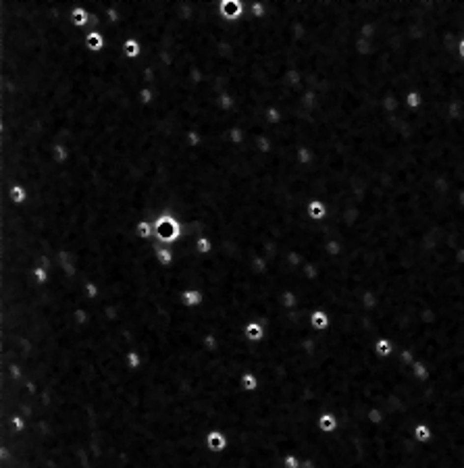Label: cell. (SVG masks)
<instances>
[{"mask_svg":"<svg viewBox=\"0 0 464 468\" xmlns=\"http://www.w3.org/2000/svg\"><path fill=\"white\" fill-rule=\"evenodd\" d=\"M208 447H211V449H215V452H217V449H223L225 447V437L221 435V433H217V431H213V433H208Z\"/></svg>","mask_w":464,"mask_h":468,"instance_id":"obj_14","label":"cell"},{"mask_svg":"<svg viewBox=\"0 0 464 468\" xmlns=\"http://www.w3.org/2000/svg\"><path fill=\"white\" fill-rule=\"evenodd\" d=\"M335 425H337V420H335L333 414H323L321 416V429L323 431H333Z\"/></svg>","mask_w":464,"mask_h":468,"instance_id":"obj_17","label":"cell"},{"mask_svg":"<svg viewBox=\"0 0 464 468\" xmlns=\"http://www.w3.org/2000/svg\"><path fill=\"white\" fill-rule=\"evenodd\" d=\"M154 252H156V260H159L163 267H169V264L173 262V250L163 248L161 244H156V246H154Z\"/></svg>","mask_w":464,"mask_h":468,"instance_id":"obj_11","label":"cell"},{"mask_svg":"<svg viewBox=\"0 0 464 468\" xmlns=\"http://www.w3.org/2000/svg\"><path fill=\"white\" fill-rule=\"evenodd\" d=\"M458 55H460V58L464 60V38L458 42Z\"/></svg>","mask_w":464,"mask_h":468,"instance_id":"obj_25","label":"cell"},{"mask_svg":"<svg viewBox=\"0 0 464 468\" xmlns=\"http://www.w3.org/2000/svg\"><path fill=\"white\" fill-rule=\"evenodd\" d=\"M416 437H418V439H423V441L429 439V431H427L425 427H418V429H416Z\"/></svg>","mask_w":464,"mask_h":468,"instance_id":"obj_22","label":"cell"},{"mask_svg":"<svg viewBox=\"0 0 464 468\" xmlns=\"http://www.w3.org/2000/svg\"><path fill=\"white\" fill-rule=\"evenodd\" d=\"M194 246H196V250L200 254H208V252H211V248H213V240L208 235H196Z\"/></svg>","mask_w":464,"mask_h":468,"instance_id":"obj_13","label":"cell"},{"mask_svg":"<svg viewBox=\"0 0 464 468\" xmlns=\"http://www.w3.org/2000/svg\"><path fill=\"white\" fill-rule=\"evenodd\" d=\"M4 196H6L8 200H11L13 204L23 206L25 202H27V198H29V192H27V188H25V185H21V183H13V185H8V188L4 190Z\"/></svg>","mask_w":464,"mask_h":468,"instance_id":"obj_3","label":"cell"},{"mask_svg":"<svg viewBox=\"0 0 464 468\" xmlns=\"http://www.w3.org/2000/svg\"><path fill=\"white\" fill-rule=\"evenodd\" d=\"M75 316H77V321H80V323H83V321H85V314H83V312H80V310L75 312Z\"/></svg>","mask_w":464,"mask_h":468,"instance_id":"obj_27","label":"cell"},{"mask_svg":"<svg viewBox=\"0 0 464 468\" xmlns=\"http://www.w3.org/2000/svg\"><path fill=\"white\" fill-rule=\"evenodd\" d=\"M136 235L139 240H148V237L152 235V223L148 219H142L139 223L136 225Z\"/></svg>","mask_w":464,"mask_h":468,"instance_id":"obj_12","label":"cell"},{"mask_svg":"<svg viewBox=\"0 0 464 468\" xmlns=\"http://www.w3.org/2000/svg\"><path fill=\"white\" fill-rule=\"evenodd\" d=\"M200 302H202V296H200V291H191V289L183 291V304H186V306H196V304H200Z\"/></svg>","mask_w":464,"mask_h":468,"instance_id":"obj_16","label":"cell"},{"mask_svg":"<svg viewBox=\"0 0 464 468\" xmlns=\"http://www.w3.org/2000/svg\"><path fill=\"white\" fill-rule=\"evenodd\" d=\"M296 161L300 166H310L314 161H317V154H314V150L310 146H306L302 144L300 148H298V152H296Z\"/></svg>","mask_w":464,"mask_h":468,"instance_id":"obj_8","label":"cell"},{"mask_svg":"<svg viewBox=\"0 0 464 468\" xmlns=\"http://www.w3.org/2000/svg\"><path fill=\"white\" fill-rule=\"evenodd\" d=\"M248 13L252 19H265L267 13H269V6L267 2H258V0H254V2L248 4Z\"/></svg>","mask_w":464,"mask_h":468,"instance_id":"obj_10","label":"cell"},{"mask_svg":"<svg viewBox=\"0 0 464 468\" xmlns=\"http://www.w3.org/2000/svg\"><path fill=\"white\" fill-rule=\"evenodd\" d=\"M283 304H285V306H292V304H294V296H292V294H285V296H283Z\"/></svg>","mask_w":464,"mask_h":468,"instance_id":"obj_24","label":"cell"},{"mask_svg":"<svg viewBox=\"0 0 464 468\" xmlns=\"http://www.w3.org/2000/svg\"><path fill=\"white\" fill-rule=\"evenodd\" d=\"M312 325H314V327H319V329H325V327L329 325L327 314H325V312H321V310H317V312L312 314Z\"/></svg>","mask_w":464,"mask_h":468,"instance_id":"obj_19","label":"cell"},{"mask_svg":"<svg viewBox=\"0 0 464 468\" xmlns=\"http://www.w3.org/2000/svg\"><path fill=\"white\" fill-rule=\"evenodd\" d=\"M327 215H329V208H327V204L323 200H319V198L308 200V204H306V217H308V219L323 220V219H327Z\"/></svg>","mask_w":464,"mask_h":468,"instance_id":"obj_4","label":"cell"},{"mask_svg":"<svg viewBox=\"0 0 464 468\" xmlns=\"http://www.w3.org/2000/svg\"><path fill=\"white\" fill-rule=\"evenodd\" d=\"M85 289H87L90 296H98V287H96L94 283H85Z\"/></svg>","mask_w":464,"mask_h":468,"instance_id":"obj_23","label":"cell"},{"mask_svg":"<svg viewBox=\"0 0 464 468\" xmlns=\"http://www.w3.org/2000/svg\"><path fill=\"white\" fill-rule=\"evenodd\" d=\"M127 364L131 368H137L139 366V356H137V352H129L127 354Z\"/></svg>","mask_w":464,"mask_h":468,"instance_id":"obj_20","label":"cell"},{"mask_svg":"<svg viewBox=\"0 0 464 468\" xmlns=\"http://www.w3.org/2000/svg\"><path fill=\"white\" fill-rule=\"evenodd\" d=\"M123 55L129 60H139L144 55V46L137 38H125L123 40Z\"/></svg>","mask_w":464,"mask_h":468,"instance_id":"obj_5","label":"cell"},{"mask_svg":"<svg viewBox=\"0 0 464 468\" xmlns=\"http://www.w3.org/2000/svg\"><path fill=\"white\" fill-rule=\"evenodd\" d=\"M246 335H248V339H250V341H258V339H262V329H260V325H258V323H248V325H246Z\"/></svg>","mask_w":464,"mask_h":468,"instance_id":"obj_15","label":"cell"},{"mask_svg":"<svg viewBox=\"0 0 464 468\" xmlns=\"http://www.w3.org/2000/svg\"><path fill=\"white\" fill-rule=\"evenodd\" d=\"M242 387L244 389H248V391H254L258 387V383H256V379H254V375L252 373H246L242 377Z\"/></svg>","mask_w":464,"mask_h":468,"instance_id":"obj_18","label":"cell"},{"mask_svg":"<svg viewBox=\"0 0 464 468\" xmlns=\"http://www.w3.org/2000/svg\"><path fill=\"white\" fill-rule=\"evenodd\" d=\"M13 425H15L17 429H19V431H21V429H23V420H21L19 416H15V418H13Z\"/></svg>","mask_w":464,"mask_h":468,"instance_id":"obj_26","label":"cell"},{"mask_svg":"<svg viewBox=\"0 0 464 468\" xmlns=\"http://www.w3.org/2000/svg\"><path fill=\"white\" fill-rule=\"evenodd\" d=\"M71 23L75 25L77 29L87 28V25H90V11L83 8L82 4H75L73 11H71Z\"/></svg>","mask_w":464,"mask_h":468,"instance_id":"obj_7","label":"cell"},{"mask_svg":"<svg viewBox=\"0 0 464 468\" xmlns=\"http://www.w3.org/2000/svg\"><path fill=\"white\" fill-rule=\"evenodd\" d=\"M85 48L90 52H96V55L104 52L107 50V38H104V33L100 29H90L85 33Z\"/></svg>","mask_w":464,"mask_h":468,"instance_id":"obj_2","label":"cell"},{"mask_svg":"<svg viewBox=\"0 0 464 468\" xmlns=\"http://www.w3.org/2000/svg\"><path fill=\"white\" fill-rule=\"evenodd\" d=\"M218 13L225 21H240L244 15H246V6H244L242 0H221L218 2Z\"/></svg>","mask_w":464,"mask_h":468,"instance_id":"obj_1","label":"cell"},{"mask_svg":"<svg viewBox=\"0 0 464 468\" xmlns=\"http://www.w3.org/2000/svg\"><path fill=\"white\" fill-rule=\"evenodd\" d=\"M377 350H379V354L387 356V354H389V346H387V341H385V339H383V341H379V343H377Z\"/></svg>","mask_w":464,"mask_h":468,"instance_id":"obj_21","label":"cell"},{"mask_svg":"<svg viewBox=\"0 0 464 468\" xmlns=\"http://www.w3.org/2000/svg\"><path fill=\"white\" fill-rule=\"evenodd\" d=\"M50 156L56 165H67L69 158H71V148L63 142H55V144H50Z\"/></svg>","mask_w":464,"mask_h":468,"instance_id":"obj_6","label":"cell"},{"mask_svg":"<svg viewBox=\"0 0 464 468\" xmlns=\"http://www.w3.org/2000/svg\"><path fill=\"white\" fill-rule=\"evenodd\" d=\"M217 104H218V109H221L223 112H233L238 100H235V96H233L229 90H223L221 94L217 96Z\"/></svg>","mask_w":464,"mask_h":468,"instance_id":"obj_9","label":"cell"}]
</instances>
